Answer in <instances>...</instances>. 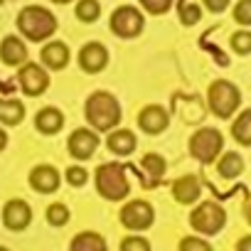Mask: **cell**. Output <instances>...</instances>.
Wrapping results in <instances>:
<instances>
[{"instance_id":"6da1fadb","label":"cell","mask_w":251,"mask_h":251,"mask_svg":"<svg viewBox=\"0 0 251 251\" xmlns=\"http://www.w3.org/2000/svg\"><path fill=\"white\" fill-rule=\"evenodd\" d=\"M84 118L94 131H113L121 123V103L108 91H94L84 103Z\"/></svg>"},{"instance_id":"7a4b0ae2","label":"cell","mask_w":251,"mask_h":251,"mask_svg":"<svg viewBox=\"0 0 251 251\" xmlns=\"http://www.w3.org/2000/svg\"><path fill=\"white\" fill-rule=\"evenodd\" d=\"M18 30L30 42H45L57 32V18L42 5H27L18 13Z\"/></svg>"},{"instance_id":"3957f363","label":"cell","mask_w":251,"mask_h":251,"mask_svg":"<svg viewBox=\"0 0 251 251\" xmlns=\"http://www.w3.org/2000/svg\"><path fill=\"white\" fill-rule=\"evenodd\" d=\"M94 182H96V192L108 202H121L131 192L128 173L121 163H101L94 173Z\"/></svg>"},{"instance_id":"277c9868","label":"cell","mask_w":251,"mask_h":251,"mask_svg":"<svg viewBox=\"0 0 251 251\" xmlns=\"http://www.w3.org/2000/svg\"><path fill=\"white\" fill-rule=\"evenodd\" d=\"M241 106V91L236 84L226 81V79H214L207 86V108L217 116V118H231Z\"/></svg>"},{"instance_id":"5b68a950","label":"cell","mask_w":251,"mask_h":251,"mask_svg":"<svg viewBox=\"0 0 251 251\" xmlns=\"http://www.w3.org/2000/svg\"><path fill=\"white\" fill-rule=\"evenodd\" d=\"M190 155L202 163V165H212L222 151H224V136L217 131V128H209V126H204V128L195 131L192 138H190Z\"/></svg>"},{"instance_id":"8992f818","label":"cell","mask_w":251,"mask_h":251,"mask_svg":"<svg viewBox=\"0 0 251 251\" xmlns=\"http://www.w3.org/2000/svg\"><path fill=\"white\" fill-rule=\"evenodd\" d=\"M190 226L202 236H214L226 226V212L217 202H202L190 214Z\"/></svg>"},{"instance_id":"52a82bcc","label":"cell","mask_w":251,"mask_h":251,"mask_svg":"<svg viewBox=\"0 0 251 251\" xmlns=\"http://www.w3.org/2000/svg\"><path fill=\"white\" fill-rule=\"evenodd\" d=\"M108 27H111V32H113L116 37H121V40H136V37L143 32V27H146V18H143V13H141L138 8H133V5H121V8H116V10L111 13Z\"/></svg>"},{"instance_id":"ba28073f","label":"cell","mask_w":251,"mask_h":251,"mask_svg":"<svg viewBox=\"0 0 251 251\" xmlns=\"http://www.w3.org/2000/svg\"><path fill=\"white\" fill-rule=\"evenodd\" d=\"M118 217H121V224L126 229H131V231H146L155 222V209L146 200H131V202H126L121 207Z\"/></svg>"},{"instance_id":"9c48e42d","label":"cell","mask_w":251,"mask_h":251,"mask_svg":"<svg viewBox=\"0 0 251 251\" xmlns=\"http://www.w3.org/2000/svg\"><path fill=\"white\" fill-rule=\"evenodd\" d=\"M18 84L23 89L25 96H42L47 89H50V74L45 72L42 64L37 62H25L20 69H18Z\"/></svg>"},{"instance_id":"30bf717a","label":"cell","mask_w":251,"mask_h":251,"mask_svg":"<svg viewBox=\"0 0 251 251\" xmlns=\"http://www.w3.org/2000/svg\"><path fill=\"white\" fill-rule=\"evenodd\" d=\"M99 136L96 131H89V128H76L72 131V136L67 138V151L74 160H89L96 151H99Z\"/></svg>"},{"instance_id":"8fae6325","label":"cell","mask_w":251,"mask_h":251,"mask_svg":"<svg viewBox=\"0 0 251 251\" xmlns=\"http://www.w3.org/2000/svg\"><path fill=\"white\" fill-rule=\"evenodd\" d=\"M138 126H141V131L148 133V136H160V133L168 131V126H170V113L160 103H151V106L141 108Z\"/></svg>"},{"instance_id":"7c38bea8","label":"cell","mask_w":251,"mask_h":251,"mask_svg":"<svg viewBox=\"0 0 251 251\" xmlns=\"http://www.w3.org/2000/svg\"><path fill=\"white\" fill-rule=\"evenodd\" d=\"M32 222V207L25 200H8L3 207V224L10 231H25Z\"/></svg>"},{"instance_id":"4fadbf2b","label":"cell","mask_w":251,"mask_h":251,"mask_svg":"<svg viewBox=\"0 0 251 251\" xmlns=\"http://www.w3.org/2000/svg\"><path fill=\"white\" fill-rule=\"evenodd\" d=\"M79 67L86 74H99L108 67V50L101 42H86L79 50Z\"/></svg>"},{"instance_id":"5bb4252c","label":"cell","mask_w":251,"mask_h":251,"mask_svg":"<svg viewBox=\"0 0 251 251\" xmlns=\"http://www.w3.org/2000/svg\"><path fill=\"white\" fill-rule=\"evenodd\" d=\"M27 180H30V187L35 192H40V195H54L59 190V185H62V175H59V170L54 165H37V168H32Z\"/></svg>"},{"instance_id":"9a60e30c","label":"cell","mask_w":251,"mask_h":251,"mask_svg":"<svg viewBox=\"0 0 251 251\" xmlns=\"http://www.w3.org/2000/svg\"><path fill=\"white\" fill-rule=\"evenodd\" d=\"M40 59H42V64H45L47 69H52V72H62V69L69 64L72 52H69V47H67L62 40H52V42H47V45L42 47Z\"/></svg>"},{"instance_id":"2e32d148","label":"cell","mask_w":251,"mask_h":251,"mask_svg":"<svg viewBox=\"0 0 251 251\" xmlns=\"http://www.w3.org/2000/svg\"><path fill=\"white\" fill-rule=\"evenodd\" d=\"M0 62L5 67H23L27 62V45L20 37L8 35L0 42Z\"/></svg>"},{"instance_id":"e0dca14e","label":"cell","mask_w":251,"mask_h":251,"mask_svg":"<svg viewBox=\"0 0 251 251\" xmlns=\"http://www.w3.org/2000/svg\"><path fill=\"white\" fill-rule=\"evenodd\" d=\"M202 195V185L197 175H182L173 182V197L177 204H195Z\"/></svg>"},{"instance_id":"ac0fdd59","label":"cell","mask_w":251,"mask_h":251,"mask_svg":"<svg viewBox=\"0 0 251 251\" xmlns=\"http://www.w3.org/2000/svg\"><path fill=\"white\" fill-rule=\"evenodd\" d=\"M35 128L42 136H57L64 128V113L57 106H45L35 116Z\"/></svg>"},{"instance_id":"d6986e66","label":"cell","mask_w":251,"mask_h":251,"mask_svg":"<svg viewBox=\"0 0 251 251\" xmlns=\"http://www.w3.org/2000/svg\"><path fill=\"white\" fill-rule=\"evenodd\" d=\"M106 148L108 153L118 155V158H126V155H131L136 148H138V138L133 131L128 128H118V131H111L108 138H106Z\"/></svg>"},{"instance_id":"ffe728a7","label":"cell","mask_w":251,"mask_h":251,"mask_svg":"<svg viewBox=\"0 0 251 251\" xmlns=\"http://www.w3.org/2000/svg\"><path fill=\"white\" fill-rule=\"evenodd\" d=\"M244 158L236 153V151H226L224 155H219V163H217V173H219V177H224V180H234V177H239L241 173H244Z\"/></svg>"},{"instance_id":"44dd1931","label":"cell","mask_w":251,"mask_h":251,"mask_svg":"<svg viewBox=\"0 0 251 251\" xmlns=\"http://www.w3.org/2000/svg\"><path fill=\"white\" fill-rule=\"evenodd\" d=\"M25 118V103L20 99H0V123L20 126Z\"/></svg>"},{"instance_id":"7402d4cb","label":"cell","mask_w":251,"mask_h":251,"mask_svg":"<svg viewBox=\"0 0 251 251\" xmlns=\"http://www.w3.org/2000/svg\"><path fill=\"white\" fill-rule=\"evenodd\" d=\"M231 138L244 146L251 148V108H244L234 121H231Z\"/></svg>"},{"instance_id":"603a6c76","label":"cell","mask_w":251,"mask_h":251,"mask_svg":"<svg viewBox=\"0 0 251 251\" xmlns=\"http://www.w3.org/2000/svg\"><path fill=\"white\" fill-rule=\"evenodd\" d=\"M69 249L72 251H106V239L99 231H79L72 239Z\"/></svg>"},{"instance_id":"cb8c5ba5","label":"cell","mask_w":251,"mask_h":251,"mask_svg":"<svg viewBox=\"0 0 251 251\" xmlns=\"http://www.w3.org/2000/svg\"><path fill=\"white\" fill-rule=\"evenodd\" d=\"M74 15L76 20L91 25L101 18V5H99V0H76V8H74Z\"/></svg>"},{"instance_id":"d4e9b609","label":"cell","mask_w":251,"mask_h":251,"mask_svg":"<svg viewBox=\"0 0 251 251\" xmlns=\"http://www.w3.org/2000/svg\"><path fill=\"white\" fill-rule=\"evenodd\" d=\"M141 168H143L153 180H160V177L165 175V170H168V163H165V158L158 155V153H146V155L141 158Z\"/></svg>"},{"instance_id":"484cf974","label":"cell","mask_w":251,"mask_h":251,"mask_svg":"<svg viewBox=\"0 0 251 251\" xmlns=\"http://www.w3.org/2000/svg\"><path fill=\"white\" fill-rule=\"evenodd\" d=\"M45 217H47V222H50L52 226H64V224L72 219V212H69V207H67L64 202H52V204L47 207Z\"/></svg>"},{"instance_id":"4316f807","label":"cell","mask_w":251,"mask_h":251,"mask_svg":"<svg viewBox=\"0 0 251 251\" xmlns=\"http://www.w3.org/2000/svg\"><path fill=\"white\" fill-rule=\"evenodd\" d=\"M229 45H231V50H234L236 54H241V57L251 54V32H249V30H236V32L231 35Z\"/></svg>"},{"instance_id":"83f0119b","label":"cell","mask_w":251,"mask_h":251,"mask_svg":"<svg viewBox=\"0 0 251 251\" xmlns=\"http://www.w3.org/2000/svg\"><path fill=\"white\" fill-rule=\"evenodd\" d=\"M202 20V8L197 5V3H185L182 8H180V23L185 25V27H192V25H197Z\"/></svg>"},{"instance_id":"f1b7e54d","label":"cell","mask_w":251,"mask_h":251,"mask_svg":"<svg viewBox=\"0 0 251 251\" xmlns=\"http://www.w3.org/2000/svg\"><path fill=\"white\" fill-rule=\"evenodd\" d=\"M121 251H151V241L146 236H126L118 244Z\"/></svg>"},{"instance_id":"f546056e","label":"cell","mask_w":251,"mask_h":251,"mask_svg":"<svg viewBox=\"0 0 251 251\" xmlns=\"http://www.w3.org/2000/svg\"><path fill=\"white\" fill-rule=\"evenodd\" d=\"M234 23L244 25V27H251V0H239L234 5Z\"/></svg>"},{"instance_id":"4dcf8cb0","label":"cell","mask_w":251,"mask_h":251,"mask_svg":"<svg viewBox=\"0 0 251 251\" xmlns=\"http://www.w3.org/2000/svg\"><path fill=\"white\" fill-rule=\"evenodd\" d=\"M141 8L148 15H165L173 8V0H141Z\"/></svg>"},{"instance_id":"1f68e13d","label":"cell","mask_w":251,"mask_h":251,"mask_svg":"<svg viewBox=\"0 0 251 251\" xmlns=\"http://www.w3.org/2000/svg\"><path fill=\"white\" fill-rule=\"evenodd\" d=\"M67 182L72 185V187H84L86 185V180H89V173H86V168H81V165H72V168H67Z\"/></svg>"},{"instance_id":"d6a6232c","label":"cell","mask_w":251,"mask_h":251,"mask_svg":"<svg viewBox=\"0 0 251 251\" xmlns=\"http://www.w3.org/2000/svg\"><path fill=\"white\" fill-rule=\"evenodd\" d=\"M177 249L180 251H190V249H195V251H212V244L204 241V239H197V236H185L177 244Z\"/></svg>"},{"instance_id":"836d02e7","label":"cell","mask_w":251,"mask_h":251,"mask_svg":"<svg viewBox=\"0 0 251 251\" xmlns=\"http://www.w3.org/2000/svg\"><path fill=\"white\" fill-rule=\"evenodd\" d=\"M202 3H204V8L209 10V13H224L226 8H229V0H202Z\"/></svg>"},{"instance_id":"e575fe53","label":"cell","mask_w":251,"mask_h":251,"mask_svg":"<svg viewBox=\"0 0 251 251\" xmlns=\"http://www.w3.org/2000/svg\"><path fill=\"white\" fill-rule=\"evenodd\" d=\"M236 249H239V251H251V234L244 236V239H239V241H236Z\"/></svg>"},{"instance_id":"d590c367","label":"cell","mask_w":251,"mask_h":251,"mask_svg":"<svg viewBox=\"0 0 251 251\" xmlns=\"http://www.w3.org/2000/svg\"><path fill=\"white\" fill-rule=\"evenodd\" d=\"M8 148V133L3 131V128H0V153H3Z\"/></svg>"},{"instance_id":"8d00e7d4","label":"cell","mask_w":251,"mask_h":251,"mask_svg":"<svg viewBox=\"0 0 251 251\" xmlns=\"http://www.w3.org/2000/svg\"><path fill=\"white\" fill-rule=\"evenodd\" d=\"M244 217H246V222H249V226H251V200H249V204H246V209H244Z\"/></svg>"},{"instance_id":"74e56055","label":"cell","mask_w":251,"mask_h":251,"mask_svg":"<svg viewBox=\"0 0 251 251\" xmlns=\"http://www.w3.org/2000/svg\"><path fill=\"white\" fill-rule=\"evenodd\" d=\"M52 3H57V5H67V3H72V0H52Z\"/></svg>"},{"instance_id":"f35d334b","label":"cell","mask_w":251,"mask_h":251,"mask_svg":"<svg viewBox=\"0 0 251 251\" xmlns=\"http://www.w3.org/2000/svg\"><path fill=\"white\" fill-rule=\"evenodd\" d=\"M0 3H3V0H0Z\"/></svg>"}]
</instances>
